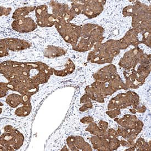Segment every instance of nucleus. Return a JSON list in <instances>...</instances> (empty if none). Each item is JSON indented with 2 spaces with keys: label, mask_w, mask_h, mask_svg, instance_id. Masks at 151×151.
I'll return each mask as SVG.
<instances>
[{
  "label": "nucleus",
  "mask_w": 151,
  "mask_h": 151,
  "mask_svg": "<svg viewBox=\"0 0 151 151\" xmlns=\"http://www.w3.org/2000/svg\"><path fill=\"white\" fill-rule=\"evenodd\" d=\"M99 127L100 129H101L102 131H106L108 125L106 122L104 121H101L99 123Z\"/></svg>",
  "instance_id": "obj_11"
},
{
  "label": "nucleus",
  "mask_w": 151,
  "mask_h": 151,
  "mask_svg": "<svg viewBox=\"0 0 151 151\" xmlns=\"http://www.w3.org/2000/svg\"><path fill=\"white\" fill-rule=\"evenodd\" d=\"M4 133L1 136V150L14 151L20 148L24 141V137L11 126H7Z\"/></svg>",
  "instance_id": "obj_1"
},
{
  "label": "nucleus",
  "mask_w": 151,
  "mask_h": 151,
  "mask_svg": "<svg viewBox=\"0 0 151 151\" xmlns=\"http://www.w3.org/2000/svg\"><path fill=\"white\" fill-rule=\"evenodd\" d=\"M118 135L123 136L124 138H127L129 135L128 132L124 129H119L118 130Z\"/></svg>",
  "instance_id": "obj_10"
},
{
  "label": "nucleus",
  "mask_w": 151,
  "mask_h": 151,
  "mask_svg": "<svg viewBox=\"0 0 151 151\" xmlns=\"http://www.w3.org/2000/svg\"><path fill=\"white\" fill-rule=\"evenodd\" d=\"M93 121V118L91 117H85L81 120V122L83 123H90Z\"/></svg>",
  "instance_id": "obj_13"
},
{
  "label": "nucleus",
  "mask_w": 151,
  "mask_h": 151,
  "mask_svg": "<svg viewBox=\"0 0 151 151\" xmlns=\"http://www.w3.org/2000/svg\"><path fill=\"white\" fill-rule=\"evenodd\" d=\"M108 115H109L111 118H114L116 116L119 115L120 113V111H119V110L116 109L114 111H109L107 112Z\"/></svg>",
  "instance_id": "obj_9"
},
{
  "label": "nucleus",
  "mask_w": 151,
  "mask_h": 151,
  "mask_svg": "<svg viewBox=\"0 0 151 151\" xmlns=\"http://www.w3.org/2000/svg\"><path fill=\"white\" fill-rule=\"evenodd\" d=\"M31 104L24 105V106L18 108L16 111V114L18 116H26L28 115L31 111Z\"/></svg>",
  "instance_id": "obj_7"
},
{
  "label": "nucleus",
  "mask_w": 151,
  "mask_h": 151,
  "mask_svg": "<svg viewBox=\"0 0 151 151\" xmlns=\"http://www.w3.org/2000/svg\"><path fill=\"white\" fill-rule=\"evenodd\" d=\"M30 45L24 40L7 39L1 40V57L8 55V50L18 51L27 48Z\"/></svg>",
  "instance_id": "obj_2"
},
{
  "label": "nucleus",
  "mask_w": 151,
  "mask_h": 151,
  "mask_svg": "<svg viewBox=\"0 0 151 151\" xmlns=\"http://www.w3.org/2000/svg\"><path fill=\"white\" fill-rule=\"evenodd\" d=\"M12 26L14 30L20 32H32L37 27L36 24L30 18L14 20Z\"/></svg>",
  "instance_id": "obj_3"
},
{
  "label": "nucleus",
  "mask_w": 151,
  "mask_h": 151,
  "mask_svg": "<svg viewBox=\"0 0 151 151\" xmlns=\"http://www.w3.org/2000/svg\"><path fill=\"white\" fill-rule=\"evenodd\" d=\"M11 11V8H5L1 7V15H8Z\"/></svg>",
  "instance_id": "obj_12"
},
{
  "label": "nucleus",
  "mask_w": 151,
  "mask_h": 151,
  "mask_svg": "<svg viewBox=\"0 0 151 151\" xmlns=\"http://www.w3.org/2000/svg\"><path fill=\"white\" fill-rule=\"evenodd\" d=\"M90 139L95 147V149L98 150H109V142L107 141V139L97 136L92 137Z\"/></svg>",
  "instance_id": "obj_5"
},
{
  "label": "nucleus",
  "mask_w": 151,
  "mask_h": 151,
  "mask_svg": "<svg viewBox=\"0 0 151 151\" xmlns=\"http://www.w3.org/2000/svg\"><path fill=\"white\" fill-rule=\"evenodd\" d=\"M9 88L7 86V83H1V98L5 96Z\"/></svg>",
  "instance_id": "obj_8"
},
{
  "label": "nucleus",
  "mask_w": 151,
  "mask_h": 151,
  "mask_svg": "<svg viewBox=\"0 0 151 151\" xmlns=\"http://www.w3.org/2000/svg\"><path fill=\"white\" fill-rule=\"evenodd\" d=\"M67 143L70 150L73 151L83 150L92 151L90 145L86 142L81 137H70L67 139Z\"/></svg>",
  "instance_id": "obj_4"
},
{
  "label": "nucleus",
  "mask_w": 151,
  "mask_h": 151,
  "mask_svg": "<svg viewBox=\"0 0 151 151\" xmlns=\"http://www.w3.org/2000/svg\"><path fill=\"white\" fill-rule=\"evenodd\" d=\"M35 7H26L24 8H20L17 9L15 12H14L13 18L16 19V20L23 19L24 17L27 16L29 12H32Z\"/></svg>",
  "instance_id": "obj_6"
}]
</instances>
